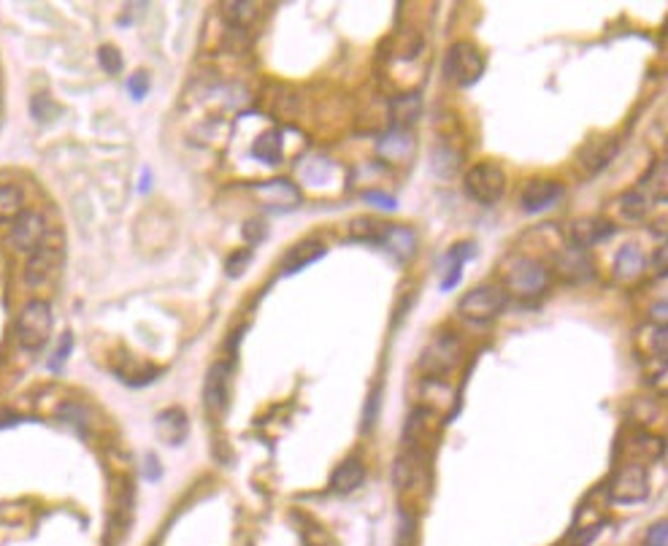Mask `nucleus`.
<instances>
[{"mask_svg":"<svg viewBox=\"0 0 668 546\" xmlns=\"http://www.w3.org/2000/svg\"><path fill=\"white\" fill-rule=\"evenodd\" d=\"M25 214V195L20 187L6 184L0 187V222H17Z\"/></svg>","mask_w":668,"mask_h":546,"instance_id":"c85d7f7f","label":"nucleus"},{"mask_svg":"<svg viewBox=\"0 0 668 546\" xmlns=\"http://www.w3.org/2000/svg\"><path fill=\"white\" fill-rule=\"evenodd\" d=\"M322 254H325V244L317 241V238H306V241L295 244V246L285 254V260H282V273H295V270H301V268L317 262Z\"/></svg>","mask_w":668,"mask_h":546,"instance_id":"b1692460","label":"nucleus"},{"mask_svg":"<svg viewBox=\"0 0 668 546\" xmlns=\"http://www.w3.org/2000/svg\"><path fill=\"white\" fill-rule=\"evenodd\" d=\"M363 197H366L368 203H374V206H382V209H395V197H390V195H384V192H379V189L366 192Z\"/></svg>","mask_w":668,"mask_h":546,"instance_id":"4c0bfd02","label":"nucleus"},{"mask_svg":"<svg viewBox=\"0 0 668 546\" xmlns=\"http://www.w3.org/2000/svg\"><path fill=\"white\" fill-rule=\"evenodd\" d=\"M157 433L165 444H181L189 433V422L181 408H168L157 417Z\"/></svg>","mask_w":668,"mask_h":546,"instance_id":"393cba45","label":"nucleus"},{"mask_svg":"<svg viewBox=\"0 0 668 546\" xmlns=\"http://www.w3.org/2000/svg\"><path fill=\"white\" fill-rule=\"evenodd\" d=\"M144 82H147V76H144V74H136V76L130 79V92L136 95V98H141V95H144V90H147V84H144Z\"/></svg>","mask_w":668,"mask_h":546,"instance_id":"ea45409f","label":"nucleus"},{"mask_svg":"<svg viewBox=\"0 0 668 546\" xmlns=\"http://www.w3.org/2000/svg\"><path fill=\"white\" fill-rule=\"evenodd\" d=\"M463 187L477 203L493 206V203H498L506 192V173L495 163H479V165L465 171Z\"/></svg>","mask_w":668,"mask_h":546,"instance_id":"0eeeda50","label":"nucleus"},{"mask_svg":"<svg viewBox=\"0 0 668 546\" xmlns=\"http://www.w3.org/2000/svg\"><path fill=\"white\" fill-rule=\"evenodd\" d=\"M254 197L271 212H290L301 203V189L290 179H271L254 189Z\"/></svg>","mask_w":668,"mask_h":546,"instance_id":"9b49d317","label":"nucleus"},{"mask_svg":"<svg viewBox=\"0 0 668 546\" xmlns=\"http://www.w3.org/2000/svg\"><path fill=\"white\" fill-rule=\"evenodd\" d=\"M563 192H566V189H563L560 181H552V179H533V181H527V184L522 187L519 206H522V212H527V214H539V212L555 206Z\"/></svg>","mask_w":668,"mask_h":546,"instance_id":"9d476101","label":"nucleus"},{"mask_svg":"<svg viewBox=\"0 0 668 546\" xmlns=\"http://www.w3.org/2000/svg\"><path fill=\"white\" fill-rule=\"evenodd\" d=\"M639 192L652 203H668V160H657L641 179Z\"/></svg>","mask_w":668,"mask_h":546,"instance_id":"5701e85b","label":"nucleus"},{"mask_svg":"<svg viewBox=\"0 0 668 546\" xmlns=\"http://www.w3.org/2000/svg\"><path fill=\"white\" fill-rule=\"evenodd\" d=\"M649 265H652V270L655 273H660V277H668V241L652 254V260H649Z\"/></svg>","mask_w":668,"mask_h":546,"instance_id":"f704fd0d","label":"nucleus"},{"mask_svg":"<svg viewBox=\"0 0 668 546\" xmlns=\"http://www.w3.org/2000/svg\"><path fill=\"white\" fill-rule=\"evenodd\" d=\"M647 381H649V387H652L657 395H665V397H668V357H663V360H649V365H647Z\"/></svg>","mask_w":668,"mask_h":546,"instance_id":"2f4dec72","label":"nucleus"},{"mask_svg":"<svg viewBox=\"0 0 668 546\" xmlns=\"http://www.w3.org/2000/svg\"><path fill=\"white\" fill-rule=\"evenodd\" d=\"M306 546H327V543H325V541H309Z\"/></svg>","mask_w":668,"mask_h":546,"instance_id":"a19ab883","label":"nucleus"},{"mask_svg":"<svg viewBox=\"0 0 668 546\" xmlns=\"http://www.w3.org/2000/svg\"><path fill=\"white\" fill-rule=\"evenodd\" d=\"M647 495H649V473L647 468L633 462H623L607 485V498L620 506L641 503L647 501Z\"/></svg>","mask_w":668,"mask_h":546,"instance_id":"7ed1b4c3","label":"nucleus"},{"mask_svg":"<svg viewBox=\"0 0 668 546\" xmlns=\"http://www.w3.org/2000/svg\"><path fill=\"white\" fill-rule=\"evenodd\" d=\"M460 352H463L460 338L455 333L444 330L425 347V352L420 357V368L428 379H444L447 373H452L457 368Z\"/></svg>","mask_w":668,"mask_h":546,"instance_id":"20e7f679","label":"nucleus"},{"mask_svg":"<svg viewBox=\"0 0 668 546\" xmlns=\"http://www.w3.org/2000/svg\"><path fill=\"white\" fill-rule=\"evenodd\" d=\"M46 238V220L38 212H25L12 230V246L20 252H33Z\"/></svg>","mask_w":668,"mask_h":546,"instance_id":"ddd939ff","label":"nucleus"},{"mask_svg":"<svg viewBox=\"0 0 668 546\" xmlns=\"http://www.w3.org/2000/svg\"><path fill=\"white\" fill-rule=\"evenodd\" d=\"M552 285V273L550 268L536 260V257H509L501 268V287L506 290V295L514 298H539L547 293V287Z\"/></svg>","mask_w":668,"mask_h":546,"instance_id":"f257e3e1","label":"nucleus"},{"mask_svg":"<svg viewBox=\"0 0 668 546\" xmlns=\"http://www.w3.org/2000/svg\"><path fill=\"white\" fill-rule=\"evenodd\" d=\"M639 344L647 352L649 360H663L668 357V325H649L641 330Z\"/></svg>","mask_w":668,"mask_h":546,"instance_id":"a878e982","label":"nucleus"},{"mask_svg":"<svg viewBox=\"0 0 668 546\" xmlns=\"http://www.w3.org/2000/svg\"><path fill=\"white\" fill-rule=\"evenodd\" d=\"M246 262H249V254H246V252L233 254V260L228 262V277H241L244 268H246Z\"/></svg>","mask_w":668,"mask_h":546,"instance_id":"58836bf2","label":"nucleus"},{"mask_svg":"<svg viewBox=\"0 0 668 546\" xmlns=\"http://www.w3.org/2000/svg\"><path fill=\"white\" fill-rule=\"evenodd\" d=\"M647 546H668V519H660L649 527Z\"/></svg>","mask_w":668,"mask_h":546,"instance_id":"72a5a7b5","label":"nucleus"},{"mask_svg":"<svg viewBox=\"0 0 668 546\" xmlns=\"http://www.w3.org/2000/svg\"><path fill=\"white\" fill-rule=\"evenodd\" d=\"M336 165H333L327 157H319V155H314V157H309V160H303V165H301V179L309 184V187H325V184H330V179L336 176Z\"/></svg>","mask_w":668,"mask_h":546,"instance_id":"bb28decb","label":"nucleus"},{"mask_svg":"<svg viewBox=\"0 0 668 546\" xmlns=\"http://www.w3.org/2000/svg\"><path fill=\"white\" fill-rule=\"evenodd\" d=\"M252 155H254L257 160H262L265 165H277V163L282 160V132H279V130L262 132L260 139L254 141Z\"/></svg>","mask_w":668,"mask_h":546,"instance_id":"c756f323","label":"nucleus"},{"mask_svg":"<svg viewBox=\"0 0 668 546\" xmlns=\"http://www.w3.org/2000/svg\"><path fill=\"white\" fill-rule=\"evenodd\" d=\"M57 265H60L57 249L41 244L38 249H33V254H30V260H28V265H25V279H28V285L36 287V285L49 282V279L54 277Z\"/></svg>","mask_w":668,"mask_h":546,"instance_id":"6ab92c4d","label":"nucleus"},{"mask_svg":"<svg viewBox=\"0 0 668 546\" xmlns=\"http://www.w3.org/2000/svg\"><path fill=\"white\" fill-rule=\"evenodd\" d=\"M228 379H230V371L225 363H214L206 373L204 400H206L209 414L214 417H222L228 412Z\"/></svg>","mask_w":668,"mask_h":546,"instance_id":"dca6fc26","label":"nucleus"},{"mask_svg":"<svg viewBox=\"0 0 668 546\" xmlns=\"http://www.w3.org/2000/svg\"><path fill=\"white\" fill-rule=\"evenodd\" d=\"M607 525V509L604 503H598V498H587L582 503V509L574 517V527H571V538L576 546L590 543Z\"/></svg>","mask_w":668,"mask_h":546,"instance_id":"f8f14e48","label":"nucleus"},{"mask_svg":"<svg viewBox=\"0 0 668 546\" xmlns=\"http://www.w3.org/2000/svg\"><path fill=\"white\" fill-rule=\"evenodd\" d=\"M379 157L390 165H404L414 155V139L409 130H395L390 127L382 139H379Z\"/></svg>","mask_w":668,"mask_h":546,"instance_id":"4468645a","label":"nucleus"},{"mask_svg":"<svg viewBox=\"0 0 668 546\" xmlns=\"http://www.w3.org/2000/svg\"><path fill=\"white\" fill-rule=\"evenodd\" d=\"M647 270V257L636 244H625L620 246V252L615 254V277L620 282H636L641 273Z\"/></svg>","mask_w":668,"mask_h":546,"instance_id":"4be33fe9","label":"nucleus"},{"mask_svg":"<svg viewBox=\"0 0 668 546\" xmlns=\"http://www.w3.org/2000/svg\"><path fill=\"white\" fill-rule=\"evenodd\" d=\"M225 12L230 14L233 28L246 30L249 25H254V20H257V14H260V6H257V4H228Z\"/></svg>","mask_w":668,"mask_h":546,"instance_id":"7c9ffc66","label":"nucleus"},{"mask_svg":"<svg viewBox=\"0 0 668 546\" xmlns=\"http://www.w3.org/2000/svg\"><path fill=\"white\" fill-rule=\"evenodd\" d=\"M379 244L400 262H406L414 257L417 252V233L406 225H384L382 228V236H379Z\"/></svg>","mask_w":668,"mask_h":546,"instance_id":"f3484780","label":"nucleus"},{"mask_svg":"<svg viewBox=\"0 0 668 546\" xmlns=\"http://www.w3.org/2000/svg\"><path fill=\"white\" fill-rule=\"evenodd\" d=\"M649 319L655 325H668V295L665 298H657L652 306H649Z\"/></svg>","mask_w":668,"mask_h":546,"instance_id":"c9c22d12","label":"nucleus"},{"mask_svg":"<svg viewBox=\"0 0 668 546\" xmlns=\"http://www.w3.org/2000/svg\"><path fill=\"white\" fill-rule=\"evenodd\" d=\"M485 52L471 41H455L444 54V76L455 87H471L485 76Z\"/></svg>","mask_w":668,"mask_h":546,"instance_id":"f03ea898","label":"nucleus"},{"mask_svg":"<svg viewBox=\"0 0 668 546\" xmlns=\"http://www.w3.org/2000/svg\"><path fill=\"white\" fill-rule=\"evenodd\" d=\"M649 230L660 238H668V203H655V206L649 209Z\"/></svg>","mask_w":668,"mask_h":546,"instance_id":"473e14b6","label":"nucleus"},{"mask_svg":"<svg viewBox=\"0 0 668 546\" xmlns=\"http://www.w3.org/2000/svg\"><path fill=\"white\" fill-rule=\"evenodd\" d=\"M615 155H617V139H600L598 144L584 147L582 163H584V168H587L590 173H595V171L604 168Z\"/></svg>","mask_w":668,"mask_h":546,"instance_id":"cd10ccee","label":"nucleus"},{"mask_svg":"<svg viewBox=\"0 0 668 546\" xmlns=\"http://www.w3.org/2000/svg\"><path fill=\"white\" fill-rule=\"evenodd\" d=\"M423 114V95L420 92H404L390 103V122L395 130H409Z\"/></svg>","mask_w":668,"mask_h":546,"instance_id":"412c9836","label":"nucleus"},{"mask_svg":"<svg viewBox=\"0 0 668 546\" xmlns=\"http://www.w3.org/2000/svg\"><path fill=\"white\" fill-rule=\"evenodd\" d=\"M649 209H652V203H649L639 189H633V192H623L620 197H615V200L609 203L607 220H609L615 228H617V225H641V222H647Z\"/></svg>","mask_w":668,"mask_h":546,"instance_id":"1a4fd4ad","label":"nucleus"},{"mask_svg":"<svg viewBox=\"0 0 668 546\" xmlns=\"http://www.w3.org/2000/svg\"><path fill=\"white\" fill-rule=\"evenodd\" d=\"M552 265H555V273L563 279V282H571V285H587L598 277V268H595V260L590 254V249L584 246H576V244H563L552 252Z\"/></svg>","mask_w":668,"mask_h":546,"instance_id":"423d86ee","label":"nucleus"},{"mask_svg":"<svg viewBox=\"0 0 668 546\" xmlns=\"http://www.w3.org/2000/svg\"><path fill=\"white\" fill-rule=\"evenodd\" d=\"M101 62H103L106 71L117 74V71H119V62H122V57H119V52H117L114 46H103V49H101Z\"/></svg>","mask_w":668,"mask_h":546,"instance_id":"e433bc0d","label":"nucleus"},{"mask_svg":"<svg viewBox=\"0 0 668 546\" xmlns=\"http://www.w3.org/2000/svg\"><path fill=\"white\" fill-rule=\"evenodd\" d=\"M52 333V311L44 301H30L17 322V335L25 349H41Z\"/></svg>","mask_w":668,"mask_h":546,"instance_id":"6e6552de","label":"nucleus"},{"mask_svg":"<svg viewBox=\"0 0 668 546\" xmlns=\"http://www.w3.org/2000/svg\"><path fill=\"white\" fill-rule=\"evenodd\" d=\"M665 452V441L657 436V433H649V430H639L631 436V444H628V462L633 465H641L647 468L649 462H657Z\"/></svg>","mask_w":668,"mask_h":546,"instance_id":"a211bd4d","label":"nucleus"},{"mask_svg":"<svg viewBox=\"0 0 668 546\" xmlns=\"http://www.w3.org/2000/svg\"><path fill=\"white\" fill-rule=\"evenodd\" d=\"M366 482V465L358 457H347L330 476V490L336 495H350Z\"/></svg>","mask_w":668,"mask_h":546,"instance_id":"aec40b11","label":"nucleus"},{"mask_svg":"<svg viewBox=\"0 0 668 546\" xmlns=\"http://www.w3.org/2000/svg\"><path fill=\"white\" fill-rule=\"evenodd\" d=\"M612 233H615V225L607 217H579L568 228L571 244L584 246V249H590V246H595L600 241H607Z\"/></svg>","mask_w":668,"mask_h":546,"instance_id":"2eb2a0df","label":"nucleus"},{"mask_svg":"<svg viewBox=\"0 0 668 546\" xmlns=\"http://www.w3.org/2000/svg\"><path fill=\"white\" fill-rule=\"evenodd\" d=\"M506 301H509V295L501 285H479L460 298L457 314L463 319H471V322H490L503 311Z\"/></svg>","mask_w":668,"mask_h":546,"instance_id":"39448f33","label":"nucleus"}]
</instances>
